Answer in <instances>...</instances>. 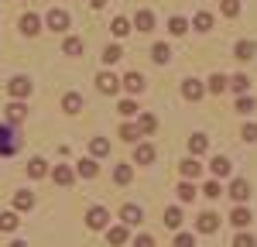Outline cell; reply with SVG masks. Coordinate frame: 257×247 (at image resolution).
Returning a JSON list of instances; mask_svg holds the SVG:
<instances>
[{
    "label": "cell",
    "mask_w": 257,
    "mask_h": 247,
    "mask_svg": "<svg viewBox=\"0 0 257 247\" xmlns=\"http://www.w3.org/2000/svg\"><path fill=\"white\" fill-rule=\"evenodd\" d=\"M96 89L103 93V96H117L120 93V79L113 76V72H99L96 76Z\"/></svg>",
    "instance_id": "obj_1"
},
{
    "label": "cell",
    "mask_w": 257,
    "mask_h": 247,
    "mask_svg": "<svg viewBox=\"0 0 257 247\" xmlns=\"http://www.w3.org/2000/svg\"><path fill=\"white\" fill-rule=\"evenodd\" d=\"M18 151V134L7 127V124H0V155L7 158V155H14Z\"/></svg>",
    "instance_id": "obj_2"
},
{
    "label": "cell",
    "mask_w": 257,
    "mask_h": 247,
    "mask_svg": "<svg viewBox=\"0 0 257 247\" xmlns=\"http://www.w3.org/2000/svg\"><path fill=\"white\" fill-rule=\"evenodd\" d=\"M7 93H11L14 100H24V96H31V79H28V76H14V79L7 82Z\"/></svg>",
    "instance_id": "obj_3"
},
{
    "label": "cell",
    "mask_w": 257,
    "mask_h": 247,
    "mask_svg": "<svg viewBox=\"0 0 257 247\" xmlns=\"http://www.w3.org/2000/svg\"><path fill=\"white\" fill-rule=\"evenodd\" d=\"M106 220H110V213H106L103 206H93V209L86 213V223H89V230H103V226H106Z\"/></svg>",
    "instance_id": "obj_4"
},
{
    "label": "cell",
    "mask_w": 257,
    "mask_h": 247,
    "mask_svg": "<svg viewBox=\"0 0 257 247\" xmlns=\"http://www.w3.org/2000/svg\"><path fill=\"white\" fill-rule=\"evenodd\" d=\"M120 220L127 226H141V220H144V209L141 206H134V203H127L123 209H120Z\"/></svg>",
    "instance_id": "obj_5"
},
{
    "label": "cell",
    "mask_w": 257,
    "mask_h": 247,
    "mask_svg": "<svg viewBox=\"0 0 257 247\" xmlns=\"http://www.w3.org/2000/svg\"><path fill=\"white\" fill-rule=\"evenodd\" d=\"M45 24H48L52 31H69V14L55 7V11H48V18H45Z\"/></svg>",
    "instance_id": "obj_6"
},
{
    "label": "cell",
    "mask_w": 257,
    "mask_h": 247,
    "mask_svg": "<svg viewBox=\"0 0 257 247\" xmlns=\"http://www.w3.org/2000/svg\"><path fill=\"white\" fill-rule=\"evenodd\" d=\"M120 86H123L127 93H134V96H138V93H144V76H141V72H127V76L120 79Z\"/></svg>",
    "instance_id": "obj_7"
},
{
    "label": "cell",
    "mask_w": 257,
    "mask_h": 247,
    "mask_svg": "<svg viewBox=\"0 0 257 247\" xmlns=\"http://www.w3.org/2000/svg\"><path fill=\"white\" fill-rule=\"evenodd\" d=\"M209 172H213V179H226V175L233 172V165H230V158H223V155H216V158L209 162Z\"/></svg>",
    "instance_id": "obj_8"
},
{
    "label": "cell",
    "mask_w": 257,
    "mask_h": 247,
    "mask_svg": "<svg viewBox=\"0 0 257 247\" xmlns=\"http://www.w3.org/2000/svg\"><path fill=\"white\" fill-rule=\"evenodd\" d=\"M202 93H206V86H202L199 79H185L182 82V96H185V100H202Z\"/></svg>",
    "instance_id": "obj_9"
},
{
    "label": "cell",
    "mask_w": 257,
    "mask_h": 247,
    "mask_svg": "<svg viewBox=\"0 0 257 247\" xmlns=\"http://www.w3.org/2000/svg\"><path fill=\"white\" fill-rule=\"evenodd\" d=\"M230 196H233L237 203H247V199H250V182H247V179H233V185H230Z\"/></svg>",
    "instance_id": "obj_10"
},
{
    "label": "cell",
    "mask_w": 257,
    "mask_h": 247,
    "mask_svg": "<svg viewBox=\"0 0 257 247\" xmlns=\"http://www.w3.org/2000/svg\"><path fill=\"white\" fill-rule=\"evenodd\" d=\"M178 168H182V175H185V179H199V175H202V162H199L196 155H192V158H185V162H178Z\"/></svg>",
    "instance_id": "obj_11"
},
{
    "label": "cell",
    "mask_w": 257,
    "mask_h": 247,
    "mask_svg": "<svg viewBox=\"0 0 257 247\" xmlns=\"http://www.w3.org/2000/svg\"><path fill=\"white\" fill-rule=\"evenodd\" d=\"M254 52H257L254 41H237V45H233V59H240V62H250Z\"/></svg>",
    "instance_id": "obj_12"
},
{
    "label": "cell",
    "mask_w": 257,
    "mask_h": 247,
    "mask_svg": "<svg viewBox=\"0 0 257 247\" xmlns=\"http://www.w3.org/2000/svg\"><path fill=\"white\" fill-rule=\"evenodd\" d=\"M52 179H55L59 185H72V179H76V172H72L69 165H55V168H52Z\"/></svg>",
    "instance_id": "obj_13"
},
{
    "label": "cell",
    "mask_w": 257,
    "mask_h": 247,
    "mask_svg": "<svg viewBox=\"0 0 257 247\" xmlns=\"http://www.w3.org/2000/svg\"><path fill=\"white\" fill-rule=\"evenodd\" d=\"M196 226H199V230H202V233H213V230H216V226H219V216H216V213H199Z\"/></svg>",
    "instance_id": "obj_14"
},
{
    "label": "cell",
    "mask_w": 257,
    "mask_h": 247,
    "mask_svg": "<svg viewBox=\"0 0 257 247\" xmlns=\"http://www.w3.org/2000/svg\"><path fill=\"white\" fill-rule=\"evenodd\" d=\"M134 28L138 31H155V14L151 11H138L134 14Z\"/></svg>",
    "instance_id": "obj_15"
},
{
    "label": "cell",
    "mask_w": 257,
    "mask_h": 247,
    "mask_svg": "<svg viewBox=\"0 0 257 247\" xmlns=\"http://www.w3.org/2000/svg\"><path fill=\"white\" fill-rule=\"evenodd\" d=\"M96 172H99V165L93 162V158H82V162L76 165V175H79V179H96Z\"/></svg>",
    "instance_id": "obj_16"
},
{
    "label": "cell",
    "mask_w": 257,
    "mask_h": 247,
    "mask_svg": "<svg viewBox=\"0 0 257 247\" xmlns=\"http://www.w3.org/2000/svg\"><path fill=\"white\" fill-rule=\"evenodd\" d=\"M230 223L237 226V230H243V226L250 223V209H247V206L240 203V206H237V209H233V213H230Z\"/></svg>",
    "instance_id": "obj_17"
},
{
    "label": "cell",
    "mask_w": 257,
    "mask_h": 247,
    "mask_svg": "<svg viewBox=\"0 0 257 247\" xmlns=\"http://www.w3.org/2000/svg\"><path fill=\"white\" fill-rule=\"evenodd\" d=\"M189 151H192V155H206V151H209V138H206V134H192V138H189Z\"/></svg>",
    "instance_id": "obj_18"
},
{
    "label": "cell",
    "mask_w": 257,
    "mask_h": 247,
    "mask_svg": "<svg viewBox=\"0 0 257 247\" xmlns=\"http://www.w3.org/2000/svg\"><path fill=\"white\" fill-rule=\"evenodd\" d=\"M21 31L35 38V35L41 31V18H35V14H24V18H21Z\"/></svg>",
    "instance_id": "obj_19"
},
{
    "label": "cell",
    "mask_w": 257,
    "mask_h": 247,
    "mask_svg": "<svg viewBox=\"0 0 257 247\" xmlns=\"http://www.w3.org/2000/svg\"><path fill=\"white\" fill-rule=\"evenodd\" d=\"M134 162L138 165H151L155 162V148H151V144H138V148H134Z\"/></svg>",
    "instance_id": "obj_20"
},
{
    "label": "cell",
    "mask_w": 257,
    "mask_h": 247,
    "mask_svg": "<svg viewBox=\"0 0 257 247\" xmlns=\"http://www.w3.org/2000/svg\"><path fill=\"white\" fill-rule=\"evenodd\" d=\"M106 240H110L113 247L127 244V223H123V226H110V230H106Z\"/></svg>",
    "instance_id": "obj_21"
},
{
    "label": "cell",
    "mask_w": 257,
    "mask_h": 247,
    "mask_svg": "<svg viewBox=\"0 0 257 247\" xmlns=\"http://www.w3.org/2000/svg\"><path fill=\"white\" fill-rule=\"evenodd\" d=\"M24 113H28V106H24L21 100H14L11 106H7V120H11V124H21V120H24Z\"/></svg>",
    "instance_id": "obj_22"
},
{
    "label": "cell",
    "mask_w": 257,
    "mask_h": 247,
    "mask_svg": "<svg viewBox=\"0 0 257 247\" xmlns=\"http://www.w3.org/2000/svg\"><path fill=\"white\" fill-rule=\"evenodd\" d=\"M151 59L158 62V65H165V62H172V48H168L165 41H158V45L151 48Z\"/></svg>",
    "instance_id": "obj_23"
},
{
    "label": "cell",
    "mask_w": 257,
    "mask_h": 247,
    "mask_svg": "<svg viewBox=\"0 0 257 247\" xmlns=\"http://www.w3.org/2000/svg\"><path fill=\"white\" fill-rule=\"evenodd\" d=\"M28 175H31V179L48 175V162H45V158H31V162H28Z\"/></svg>",
    "instance_id": "obj_24"
},
{
    "label": "cell",
    "mask_w": 257,
    "mask_h": 247,
    "mask_svg": "<svg viewBox=\"0 0 257 247\" xmlns=\"http://www.w3.org/2000/svg\"><path fill=\"white\" fill-rule=\"evenodd\" d=\"M131 179H134V168H131V165H117V168H113V182L117 185H127Z\"/></svg>",
    "instance_id": "obj_25"
},
{
    "label": "cell",
    "mask_w": 257,
    "mask_h": 247,
    "mask_svg": "<svg viewBox=\"0 0 257 247\" xmlns=\"http://www.w3.org/2000/svg\"><path fill=\"white\" fill-rule=\"evenodd\" d=\"M62 110H65V113H79L82 110V96L79 93H69V96L62 100Z\"/></svg>",
    "instance_id": "obj_26"
},
{
    "label": "cell",
    "mask_w": 257,
    "mask_h": 247,
    "mask_svg": "<svg viewBox=\"0 0 257 247\" xmlns=\"http://www.w3.org/2000/svg\"><path fill=\"white\" fill-rule=\"evenodd\" d=\"M165 226H168V230H178V226H182V209H178V206L165 209Z\"/></svg>",
    "instance_id": "obj_27"
},
{
    "label": "cell",
    "mask_w": 257,
    "mask_h": 247,
    "mask_svg": "<svg viewBox=\"0 0 257 247\" xmlns=\"http://www.w3.org/2000/svg\"><path fill=\"white\" fill-rule=\"evenodd\" d=\"M123 59V48H120V45H106V48H103V62H106V65H113V62H120Z\"/></svg>",
    "instance_id": "obj_28"
},
{
    "label": "cell",
    "mask_w": 257,
    "mask_h": 247,
    "mask_svg": "<svg viewBox=\"0 0 257 247\" xmlns=\"http://www.w3.org/2000/svg\"><path fill=\"white\" fill-rule=\"evenodd\" d=\"M178 199H182V203H192V199H196V185H192V179H185V182L178 185Z\"/></svg>",
    "instance_id": "obj_29"
},
{
    "label": "cell",
    "mask_w": 257,
    "mask_h": 247,
    "mask_svg": "<svg viewBox=\"0 0 257 247\" xmlns=\"http://www.w3.org/2000/svg\"><path fill=\"white\" fill-rule=\"evenodd\" d=\"M192 28H196V31H209V28H213V14L199 11L196 18H192Z\"/></svg>",
    "instance_id": "obj_30"
},
{
    "label": "cell",
    "mask_w": 257,
    "mask_h": 247,
    "mask_svg": "<svg viewBox=\"0 0 257 247\" xmlns=\"http://www.w3.org/2000/svg\"><path fill=\"white\" fill-rule=\"evenodd\" d=\"M226 86H230V79H226L223 72H216V76H209V86H206V89H209V93H223Z\"/></svg>",
    "instance_id": "obj_31"
},
{
    "label": "cell",
    "mask_w": 257,
    "mask_h": 247,
    "mask_svg": "<svg viewBox=\"0 0 257 247\" xmlns=\"http://www.w3.org/2000/svg\"><path fill=\"white\" fill-rule=\"evenodd\" d=\"M89 151H93V158H103V155L110 151V141H106V138H93V141H89Z\"/></svg>",
    "instance_id": "obj_32"
},
{
    "label": "cell",
    "mask_w": 257,
    "mask_h": 247,
    "mask_svg": "<svg viewBox=\"0 0 257 247\" xmlns=\"http://www.w3.org/2000/svg\"><path fill=\"white\" fill-rule=\"evenodd\" d=\"M110 31H113L117 38H123V35H131V21H127V18H113V24H110Z\"/></svg>",
    "instance_id": "obj_33"
},
{
    "label": "cell",
    "mask_w": 257,
    "mask_h": 247,
    "mask_svg": "<svg viewBox=\"0 0 257 247\" xmlns=\"http://www.w3.org/2000/svg\"><path fill=\"white\" fill-rule=\"evenodd\" d=\"M155 127H158V120H155L151 113H141V117H138V131H141V134H151Z\"/></svg>",
    "instance_id": "obj_34"
},
{
    "label": "cell",
    "mask_w": 257,
    "mask_h": 247,
    "mask_svg": "<svg viewBox=\"0 0 257 247\" xmlns=\"http://www.w3.org/2000/svg\"><path fill=\"white\" fill-rule=\"evenodd\" d=\"M230 89H233V93H240V96H243V93H247V89H250V79H247V76H243V72H240V76H233V79H230Z\"/></svg>",
    "instance_id": "obj_35"
},
{
    "label": "cell",
    "mask_w": 257,
    "mask_h": 247,
    "mask_svg": "<svg viewBox=\"0 0 257 247\" xmlns=\"http://www.w3.org/2000/svg\"><path fill=\"white\" fill-rule=\"evenodd\" d=\"M31 206H35L31 192H14V209H31Z\"/></svg>",
    "instance_id": "obj_36"
},
{
    "label": "cell",
    "mask_w": 257,
    "mask_h": 247,
    "mask_svg": "<svg viewBox=\"0 0 257 247\" xmlns=\"http://www.w3.org/2000/svg\"><path fill=\"white\" fill-rule=\"evenodd\" d=\"M18 213H0V230H7V233H11V230H18Z\"/></svg>",
    "instance_id": "obj_37"
},
{
    "label": "cell",
    "mask_w": 257,
    "mask_h": 247,
    "mask_svg": "<svg viewBox=\"0 0 257 247\" xmlns=\"http://www.w3.org/2000/svg\"><path fill=\"white\" fill-rule=\"evenodd\" d=\"M219 11H223L226 18H237L240 14V0H219Z\"/></svg>",
    "instance_id": "obj_38"
},
{
    "label": "cell",
    "mask_w": 257,
    "mask_h": 247,
    "mask_svg": "<svg viewBox=\"0 0 257 247\" xmlns=\"http://www.w3.org/2000/svg\"><path fill=\"white\" fill-rule=\"evenodd\" d=\"M168 31H172V35H185V31H189V21L185 18H172L168 21Z\"/></svg>",
    "instance_id": "obj_39"
},
{
    "label": "cell",
    "mask_w": 257,
    "mask_h": 247,
    "mask_svg": "<svg viewBox=\"0 0 257 247\" xmlns=\"http://www.w3.org/2000/svg\"><path fill=\"white\" fill-rule=\"evenodd\" d=\"M250 110H257V103H254V96L243 93V96L237 100V113H250Z\"/></svg>",
    "instance_id": "obj_40"
},
{
    "label": "cell",
    "mask_w": 257,
    "mask_h": 247,
    "mask_svg": "<svg viewBox=\"0 0 257 247\" xmlns=\"http://www.w3.org/2000/svg\"><path fill=\"white\" fill-rule=\"evenodd\" d=\"M62 52H65V55H79V52H82V41L79 38H65Z\"/></svg>",
    "instance_id": "obj_41"
},
{
    "label": "cell",
    "mask_w": 257,
    "mask_h": 247,
    "mask_svg": "<svg viewBox=\"0 0 257 247\" xmlns=\"http://www.w3.org/2000/svg\"><path fill=\"white\" fill-rule=\"evenodd\" d=\"M120 138H123V141H134V138H141L138 124H123V127H120Z\"/></svg>",
    "instance_id": "obj_42"
},
{
    "label": "cell",
    "mask_w": 257,
    "mask_h": 247,
    "mask_svg": "<svg viewBox=\"0 0 257 247\" xmlns=\"http://www.w3.org/2000/svg\"><path fill=\"white\" fill-rule=\"evenodd\" d=\"M117 113H120V117H134V113H138V103H134V100H123L117 106Z\"/></svg>",
    "instance_id": "obj_43"
},
{
    "label": "cell",
    "mask_w": 257,
    "mask_h": 247,
    "mask_svg": "<svg viewBox=\"0 0 257 247\" xmlns=\"http://www.w3.org/2000/svg\"><path fill=\"white\" fill-rule=\"evenodd\" d=\"M202 196H206V199H219V196H223V192H219V182H216V179H213V182H206Z\"/></svg>",
    "instance_id": "obj_44"
},
{
    "label": "cell",
    "mask_w": 257,
    "mask_h": 247,
    "mask_svg": "<svg viewBox=\"0 0 257 247\" xmlns=\"http://www.w3.org/2000/svg\"><path fill=\"white\" fill-rule=\"evenodd\" d=\"M233 247H257V240L250 237V233H237V240H233Z\"/></svg>",
    "instance_id": "obj_45"
},
{
    "label": "cell",
    "mask_w": 257,
    "mask_h": 247,
    "mask_svg": "<svg viewBox=\"0 0 257 247\" xmlns=\"http://www.w3.org/2000/svg\"><path fill=\"white\" fill-rule=\"evenodd\" d=\"M175 247H196V237H192V233H178Z\"/></svg>",
    "instance_id": "obj_46"
},
{
    "label": "cell",
    "mask_w": 257,
    "mask_h": 247,
    "mask_svg": "<svg viewBox=\"0 0 257 247\" xmlns=\"http://www.w3.org/2000/svg\"><path fill=\"white\" fill-rule=\"evenodd\" d=\"M240 138H243V141H257V124H247V127L240 131Z\"/></svg>",
    "instance_id": "obj_47"
},
{
    "label": "cell",
    "mask_w": 257,
    "mask_h": 247,
    "mask_svg": "<svg viewBox=\"0 0 257 247\" xmlns=\"http://www.w3.org/2000/svg\"><path fill=\"white\" fill-rule=\"evenodd\" d=\"M134 247H155V240H151V233H138V240H134Z\"/></svg>",
    "instance_id": "obj_48"
},
{
    "label": "cell",
    "mask_w": 257,
    "mask_h": 247,
    "mask_svg": "<svg viewBox=\"0 0 257 247\" xmlns=\"http://www.w3.org/2000/svg\"><path fill=\"white\" fill-rule=\"evenodd\" d=\"M89 4H93L96 11H99V7H106V0H89Z\"/></svg>",
    "instance_id": "obj_49"
},
{
    "label": "cell",
    "mask_w": 257,
    "mask_h": 247,
    "mask_svg": "<svg viewBox=\"0 0 257 247\" xmlns=\"http://www.w3.org/2000/svg\"><path fill=\"white\" fill-rule=\"evenodd\" d=\"M11 247H28V244H24V240H14V244H11Z\"/></svg>",
    "instance_id": "obj_50"
}]
</instances>
